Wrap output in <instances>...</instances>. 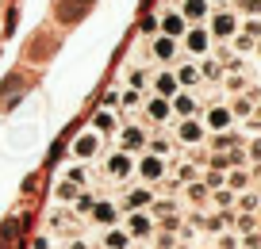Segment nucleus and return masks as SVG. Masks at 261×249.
<instances>
[{
  "mask_svg": "<svg viewBox=\"0 0 261 249\" xmlns=\"http://www.w3.org/2000/svg\"><path fill=\"white\" fill-rule=\"evenodd\" d=\"M100 245H104V249H127L130 245V234L119 230V226H108V230L100 234Z\"/></svg>",
  "mask_w": 261,
  "mask_h": 249,
  "instance_id": "obj_16",
  "label": "nucleus"
},
{
  "mask_svg": "<svg viewBox=\"0 0 261 249\" xmlns=\"http://www.w3.org/2000/svg\"><path fill=\"white\" fill-rule=\"evenodd\" d=\"M230 188H246V173H234V177H230Z\"/></svg>",
  "mask_w": 261,
  "mask_h": 249,
  "instance_id": "obj_32",
  "label": "nucleus"
},
{
  "mask_svg": "<svg viewBox=\"0 0 261 249\" xmlns=\"http://www.w3.org/2000/svg\"><path fill=\"white\" fill-rule=\"evenodd\" d=\"M158 31L169 35V39H180V35L188 31V19L180 16L177 8H169V12H162V19H158Z\"/></svg>",
  "mask_w": 261,
  "mask_h": 249,
  "instance_id": "obj_10",
  "label": "nucleus"
},
{
  "mask_svg": "<svg viewBox=\"0 0 261 249\" xmlns=\"http://www.w3.org/2000/svg\"><path fill=\"white\" fill-rule=\"evenodd\" d=\"M142 92L139 89H119V112H139Z\"/></svg>",
  "mask_w": 261,
  "mask_h": 249,
  "instance_id": "obj_22",
  "label": "nucleus"
},
{
  "mask_svg": "<svg viewBox=\"0 0 261 249\" xmlns=\"http://www.w3.org/2000/svg\"><path fill=\"white\" fill-rule=\"evenodd\" d=\"M242 31H246V35H250V39H257V35H261V23H257V19H250V23H246V27H242Z\"/></svg>",
  "mask_w": 261,
  "mask_h": 249,
  "instance_id": "obj_29",
  "label": "nucleus"
},
{
  "mask_svg": "<svg viewBox=\"0 0 261 249\" xmlns=\"http://www.w3.org/2000/svg\"><path fill=\"white\" fill-rule=\"evenodd\" d=\"M207 127L212 130H227L230 127V112L227 107H212V112H207Z\"/></svg>",
  "mask_w": 261,
  "mask_h": 249,
  "instance_id": "obj_24",
  "label": "nucleus"
},
{
  "mask_svg": "<svg viewBox=\"0 0 261 249\" xmlns=\"http://www.w3.org/2000/svg\"><path fill=\"white\" fill-rule=\"evenodd\" d=\"M177 138H180V142H188V146H196L200 138H204V127H200L196 119H180L177 123Z\"/></svg>",
  "mask_w": 261,
  "mask_h": 249,
  "instance_id": "obj_17",
  "label": "nucleus"
},
{
  "mask_svg": "<svg viewBox=\"0 0 261 249\" xmlns=\"http://www.w3.org/2000/svg\"><path fill=\"white\" fill-rule=\"evenodd\" d=\"M104 107L119 112V89H108V92H104Z\"/></svg>",
  "mask_w": 261,
  "mask_h": 249,
  "instance_id": "obj_25",
  "label": "nucleus"
},
{
  "mask_svg": "<svg viewBox=\"0 0 261 249\" xmlns=\"http://www.w3.org/2000/svg\"><path fill=\"white\" fill-rule=\"evenodd\" d=\"M188 196L200 203V200H207V188H204V184H192V188H188Z\"/></svg>",
  "mask_w": 261,
  "mask_h": 249,
  "instance_id": "obj_27",
  "label": "nucleus"
},
{
  "mask_svg": "<svg viewBox=\"0 0 261 249\" xmlns=\"http://www.w3.org/2000/svg\"><path fill=\"white\" fill-rule=\"evenodd\" d=\"M150 203H154V192H150V188H130V192L123 196V211H146Z\"/></svg>",
  "mask_w": 261,
  "mask_h": 249,
  "instance_id": "obj_14",
  "label": "nucleus"
},
{
  "mask_svg": "<svg viewBox=\"0 0 261 249\" xmlns=\"http://www.w3.org/2000/svg\"><path fill=\"white\" fill-rule=\"evenodd\" d=\"M180 92V85H177V77H173V69H162V73H154V96H165V100H173Z\"/></svg>",
  "mask_w": 261,
  "mask_h": 249,
  "instance_id": "obj_13",
  "label": "nucleus"
},
{
  "mask_svg": "<svg viewBox=\"0 0 261 249\" xmlns=\"http://www.w3.org/2000/svg\"><path fill=\"white\" fill-rule=\"evenodd\" d=\"M234 46H238V50H253V39H250V35H238Z\"/></svg>",
  "mask_w": 261,
  "mask_h": 249,
  "instance_id": "obj_30",
  "label": "nucleus"
},
{
  "mask_svg": "<svg viewBox=\"0 0 261 249\" xmlns=\"http://www.w3.org/2000/svg\"><path fill=\"white\" fill-rule=\"evenodd\" d=\"M234 31H238V16H234V12L223 8V12H215V16H212V27H207V35H215V39H230Z\"/></svg>",
  "mask_w": 261,
  "mask_h": 249,
  "instance_id": "obj_8",
  "label": "nucleus"
},
{
  "mask_svg": "<svg viewBox=\"0 0 261 249\" xmlns=\"http://www.w3.org/2000/svg\"><path fill=\"white\" fill-rule=\"evenodd\" d=\"M212 4H230V0H212Z\"/></svg>",
  "mask_w": 261,
  "mask_h": 249,
  "instance_id": "obj_34",
  "label": "nucleus"
},
{
  "mask_svg": "<svg viewBox=\"0 0 261 249\" xmlns=\"http://www.w3.org/2000/svg\"><path fill=\"white\" fill-rule=\"evenodd\" d=\"M180 39H185V50H188V54H196V58H204L207 46H212V35H207L204 23H188V31L180 35Z\"/></svg>",
  "mask_w": 261,
  "mask_h": 249,
  "instance_id": "obj_4",
  "label": "nucleus"
},
{
  "mask_svg": "<svg viewBox=\"0 0 261 249\" xmlns=\"http://www.w3.org/2000/svg\"><path fill=\"white\" fill-rule=\"evenodd\" d=\"M69 249H92V245H89V241H81V238H73V241H69Z\"/></svg>",
  "mask_w": 261,
  "mask_h": 249,
  "instance_id": "obj_33",
  "label": "nucleus"
},
{
  "mask_svg": "<svg viewBox=\"0 0 261 249\" xmlns=\"http://www.w3.org/2000/svg\"><path fill=\"white\" fill-rule=\"evenodd\" d=\"M31 249H54V241H50V238H46V234H39V238H35V241H31Z\"/></svg>",
  "mask_w": 261,
  "mask_h": 249,
  "instance_id": "obj_28",
  "label": "nucleus"
},
{
  "mask_svg": "<svg viewBox=\"0 0 261 249\" xmlns=\"http://www.w3.org/2000/svg\"><path fill=\"white\" fill-rule=\"evenodd\" d=\"M123 80H127V89H139V92H146V85H150L146 69H135V65H130L127 73H123Z\"/></svg>",
  "mask_w": 261,
  "mask_h": 249,
  "instance_id": "obj_23",
  "label": "nucleus"
},
{
  "mask_svg": "<svg viewBox=\"0 0 261 249\" xmlns=\"http://www.w3.org/2000/svg\"><path fill=\"white\" fill-rule=\"evenodd\" d=\"M127 234L130 238H150L154 234V215L150 211H127Z\"/></svg>",
  "mask_w": 261,
  "mask_h": 249,
  "instance_id": "obj_7",
  "label": "nucleus"
},
{
  "mask_svg": "<svg viewBox=\"0 0 261 249\" xmlns=\"http://www.w3.org/2000/svg\"><path fill=\"white\" fill-rule=\"evenodd\" d=\"M100 150H104V138L96 134V130H81V134L73 138V161H81V165H89V161L100 157Z\"/></svg>",
  "mask_w": 261,
  "mask_h": 249,
  "instance_id": "obj_2",
  "label": "nucleus"
},
{
  "mask_svg": "<svg viewBox=\"0 0 261 249\" xmlns=\"http://www.w3.org/2000/svg\"><path fill=\"white\" fill-rule=\"evenodd\" d=\"M119 127H123V123H119V115H115L112 107H100V112L92 115V130H96L100 138H115Z\"/></svg>",
  "mask_w": 261,
  "mask_h": 249,
  "instance_id": "obj_9",
  "label": "nucleus"
},
{
  "mask_svg": "<svg viewBox=\"0 0 261 249\" xmlns=\"http://www.w3.org/2000/svg\"><path fill=\"white\" fill-rule=\"evenodd\" d=\"M177 12L188 19V23H204V19L212 16V0H180Z\"/></svg>",
  "mask_w": 261,
  "mask_h": 249,
  "instance_id": "obj_11",
  "label": "nucleus"
},
{
  "mask_svg": "<svg viewBox=\"0 0 261 249\" xmlns=\"http://www.w3.org/2000/svg\"><path fill=\"white\" fill-rule=\"evenodd\" d=\"M115 138H119V150H127V153H139V150H146V130L139 127V123H123L119 130H115Z\"/></svg>",
  "mask_w": 261,
  "mask_h": 249,
  "instance_id": "obj_3",
  "label": "nucleus"
},
{
  "mask_svg": "<svg viewBox=\"0 0 261 249\" xmlns=\"http://www.w3.org/2000/svg\"><path fill=\"white\" fill-rule=\"evenodd\" d=\"M150 54H154L158 62H173V58H177V39H169V35H158V39L150 42Z\"/></svg>",
  "mask_w": 261,
  "mask_h": 249,
  "instance_id": "obj_15",
  "label": "nucleus"
},
{
  "mask_svg": "<svg viewBox=\"0 0 261 249\" xmlns=\"http://www.w3.org/2000/svg\"><path fill=\"white\" fill-rule=\"evenodd\" d=\"M158 31V19H142V35H154Z\"/></svg>",
  "mask_w": 261,
  "mask_h": 249,
  "instance_id": "obj_31",
  "label": "nucleus"
},
{
  "mask_svg": "<svg viewBox=\"0 0 261 249\" xmlns=\"http://www.w3.org/2000/svg\"><path fill=\"white\" fill-rule=\"evenodd\" d=\"M142 112H146V119H154V123H169L173 107H169L165 96H146V100H142Z\"/></svg>",
  "mask_w": 261,
  "mask_h": 249,
  "instance_id": "obj_12",
  "label": "nucleus"
},
{
  "mask_svg": "<svg viewBox=\"0 0 261 249\" xmlns=\"http://www.w3.org/2000/svg\"><path fill=\"white\" fill-rule=\"evenodd\" d=\"M77 192H81V184H73V180H58L54 184V203H65V207H69V203L77 200Z\"/></svg>",
  "mask_w": 261,
  "mask_h": 249,
  "instance_id": "obj_18",
  "label": "nucleus"
},
{
  "mask_svg": "<svg viewBox=\"0 0 261 249\" xmlns=\"http://www.w3.org/2000/svg\"><path fill=\"white\" fill-rule=\"evenodd\" d=\"M130 173H135V157H130L127 150H115L104 157V177L112 180V184H123V180H130Z\"/></svg>",
  "mask_w": 261,
  "mask_h": 249,
  "instance_id": "obj_1",
  "label": "nucleus"
},
{
  "mask_svg": "<svg viewBox=\"0 0 261 249\" xmlns=\"http://www.w3.org/2000/svg\"><path fill=\"white\" fill-rule=\"evenodd\" d=\"M89 218H92L96 226H104V230H108V226H115V223H119V207H115L112 200H104V196H96V203H92Z\"/></svg>",
  "mask_w": 261,
  "mask_h": 249,
  "instance_id": "obj_6",
  "label": "nucleus"
},
{
  "mask_svg": "<svg viewBox=\"0 0 261 249\" xmlns=\"http://www.w3.org/2000/svg\"><path fill=\"white\" fill-rule=\"evenodd\" d=\"M173 77H177V85H196V80H200V65L196 62H180Z\"/></svg>",
  "mask_w": 261,
  "mask_h": 249,
  "instance_id": "obj_20",
  "label": "nucleus"
},
{
  "mask_svg": "<svg viewBox=\"0 0 261 249\" xmlns=\"http://www.w3.org/2000/svg\"><path fill=\"white\" fill-rule=\"evenodd\" d=\"M238 8L250 12V16H257V12H261V0H238Z\"/></svg>",
  "mask_w": 261,
  "mask_h": 249,
  "instance_id": "obj_26",
  "label": "nucleus"
},
{
  "mask_svg": "<svg viewBox=\"0 0 261 249\" xmlns=\"http://www.w3.org/2000/svg\"><path fill=\"white\" fill-rule=\"evenodd\" d=\"M169 107L180 115V119H192V115H196V96H188V92H177V96L169 100Z\"/></svg>",
  "mask_w": 261,
  "mask_h": 249,
  "instance_id": "obj_19",
  "label": "nucleus"
},
{
  "mask_svg": "<svg viewBox=\"0 0 261 249\" xmlns=\"http://www.w3.org/2000/svg\"><path fill=\"white\" fill-rule=\"evenodd\" d=\"M135 173H139L146 184H154V180H162V177H165V157H158V153H150V150H146L139 161H135Z\"/></svg>",
  "mask_w": 261,
  "mask_h": 249,
  "instance_id": "obj_5",
  "label": "nucleus"
},
{
  "mask_svg": "<svg viewBox=\"0 0 261 249\" xmlns=\"http://www.w3.org/2000/svg\"><path fill=\"white\" fill-rule=\"evenodd\" d=\"M92 203H96V192H89V188H81V192H77V200L69 203V207H73V215L81 218V215H89V211H92Z\"/></svg>",
  "mask_w": 261,
  "mask_h": 249,
  "instance_id": "obj_21",
  "label": "nucleus"
}]
</instances>
